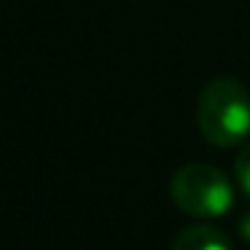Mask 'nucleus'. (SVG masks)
Listing matches in <instances>:
<instances>
[{
  "label": "nucleus",
  "mask_w": 250,
  "mask_h": 250,
  "mask_svg": "<svg viewBox=\"0 0 250 250\" xmlns=\"http://www.w3.org/2000/svg\"><path fill=\"white\" fill-rule=\"evenodd\" d=\"M169 250H234V248L231 239L221 229L210 226V223H194V226H186L172 239Z\"/></svg>",
  "instance_id": "obj_3"
},
{
  "label": "nucleus",
  "mask_w": 250,
  "mask_h": 250,
  "mask_svg": "<svg viewBox=\"0 0 250 250\" xmlns=\"http://www.w3.org/2000/svg\"><path fill=\"white\" fill-rule=\"evenodd\" d=\"M196 126L210 146L234 148L250 137V94L231 78H215L199 94Z\"/></svg>",
  "instance_id": "obj_1"
},
{
  "label": "nucleus",
  "mask_w": 250,
  "mask_h": 250,
  "mask_svg": "<svg viewBox=\"0 0 250 250\" xmlns=\"http://www.w3.org/2000/svg\"><path fill=\"white\" fill-rule=\"evenodd\" d=\"M237 229H239V234H242V239L250 245V210H248V212H242V218H239Z\"/></svg>",
  "instance_id": "obj_5"
},
{
  "label": "nucleus",
  "mask_w": 250,
  "mask_h": 250,
  "mask_svg": "<svg viewBox=\"0 0 250 250\" xmlns=\"http://www.w3.org/2000/svg\"><path fill=\"white\" fill-rule=\"evenodd\" d=\"M169 196L186 215L212 221L234 207V186L212 164H186L169 180Z\"/></svg>",
  "instance_id": "obj_2"
},
{
  "label": "nucleus",
  "mask_w": 250,
  "mask_h": 250,
  "mask_svg": "<svg viewBox=\"0 0 250 250\" xmlns=\"http://www.w3.org/2000/svg\"><path fill=\"white\" fill-rule=\"evenodd\" d=\"M234 178H237L239 188L245 196H250V140L242 146V151L234 159Z\"/></svg>",
  "instance_id": "obj_4"
}]
</instances>
